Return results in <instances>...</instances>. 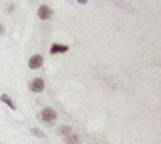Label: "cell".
Returning a JSON list of instances; mask_svg holds the SVG:
<instances>
[{
  "instance_id": "1",
  "label": "cell",
  "mask_w": 161,
  "mask_h": 144,
  "mask_svg": "<svg viewBox=\"0 0 161 144\" xmlns=\"http://www.w3.org/2000/svg\"><path fill=\"white\" fill-rule=\"evenodd\" d=\"M40 119H42L44 123H47V125H53V123L57 121V112H55L53 108H44V110L40 112Z\"/></svg>"
},
{
  "instance_id": "2",
  "label": "cell",
  "mask_w": 161,
  "mask_h": 144,
  "mask_svg": "<svg viewBox=\"0 0 161 144\" xmlns=\"http://www.w3.org/2000/svg\"><path fill=\"white\" fill-rule=\"evenodd\" d=\"M29 87H31L32 93H42V91H44V80H42V78H34V80L29 84Z\"/></svg>"
},
{
  "instance_id": "3",
  "label": "cell",
  "mask_w": 161,
  "mask_h": 144,
  "mask_svg": "<svg viewBox=\"0 0 161 144\" xmlns=\"http://www.w3.org/2000/svg\"><path fill=\"white\" fill-rule=\"evenodd\" d=\"M42 64H44V59H42L40 55H32V57L29 59V68H32V70H34V68H40Z\"/></svg>"
},
{
  "instance_id": "4",
  "label": "cell",
  "mask_w": 161,
  "mask_h": 144,
  "mask_svg": "<svg viewBox=\"0 0 161 144\" xmlns=\"http://www.w3.org/2000/svg\"><path fill=\"white\" fill-rule=\"evenodd\" d=\"M51 15H53V12H51L49 6H40V8H38V17H40V19H49Z\"/></svg>"
},
{
  "instance_id": "5",
  "label": "cell",
  "mask_w": 161,
  "mask_h": 144,
  "mask_svg": "<svg viewBox=\"0 0 161 144\" xmlns=\"http://www.w3.org/2000/svg\"><path fill=\"white\" fill-rule=\"evenodd\" d=\"M49 51H51V53H66L68 47H66V46H61V44H55V46H51Z\"/></svg>"
},
{
  "instance_id": "6",
  "label": "cell",
  "mask_w": 161,
  "mask_h": 144,
  "mask_svg": "<svg viewBox=\"0 0 161 144\" xmlns=\"http://www.w3.org/2000/svg\"><path fill=\"white\" fill-rule=\"evenodd\" d=\"M64 140H66V144H78V142H80V138H78L76 135H72V133L64 135Z\"/></svg>"
},
{
  "instance_id": "7",
  "label": "cell",
  "mask_w": 161,
  "mask_h": 144,
  "mask_svg": "<svg viewBox=\"0 0 161 144\" xmlns=\"http://www.w3.org/2000/svg\"><path fill=\"white\" fill-rule=\"evenodd\" d=\"M0 99H2V102H4V104H8V106H10L12 110H15V102H14V101H12V99H10L8 95H2Z\"/></svg>"
},
{
  "instance_id": "8",
  "label": "cell",
  "mask_w": 161,
  "mask_h": 144,
  "mask_svg": "<svg viewBox=\"0 0 161 144\" xmlns=\"http://www.w3.org/2000/svg\"><path fill=\"white\" fill-rule=\"evenodd\" d=\"M31 133H32L34 136H40V138H44V133H40V129H32Z\"/></svg>"
},
{
  "instance_id": "9",
  "label": "cell",
  "mask_w": 161,
  "mask_h": 144,
  "mask_svg": "<svg viewBox=\"0 0 161 144\" xmlns=\"http://www.w3.org/2000/svg\"><path fill=\"white\" fill-rule=\"evenodd\" d=\"M2 32H4V27H2V25H0V34H2Z\"/></svg>"
}]
</instances>
